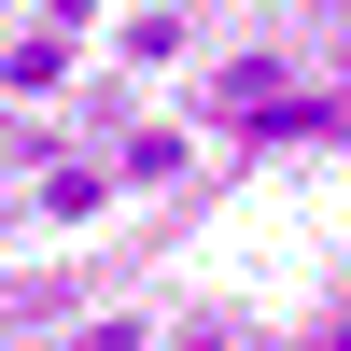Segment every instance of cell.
<instances>
[{
  "mask_svg": "<svg viewBox=\"0 0 351 351\" xmlns=\"http://www.w3.org/2000/svg\"><path fill=\"white\" fill-rule=\"evenodd\" d=\"M43 14H99V0H43Z\"/></svg>",
  "mask_w": 351,
  "mask_h": 351,
  "instance_id": "1",
  "label": "cell"
},
{
  "mask_svg": "<svg viewBox=\"0 0 351 351\" xmlns=\"http://www.w3.org/2000/svg\"><path fill=\"white\" fill-rule=\"evenodd\" d=\"M197 351H225V337H197Z\"/></svg>",
  "mask_w": 351,
  "mask_h": 351,
  "instance_id": "2",
  "label": "cell"
}]
</instances>
